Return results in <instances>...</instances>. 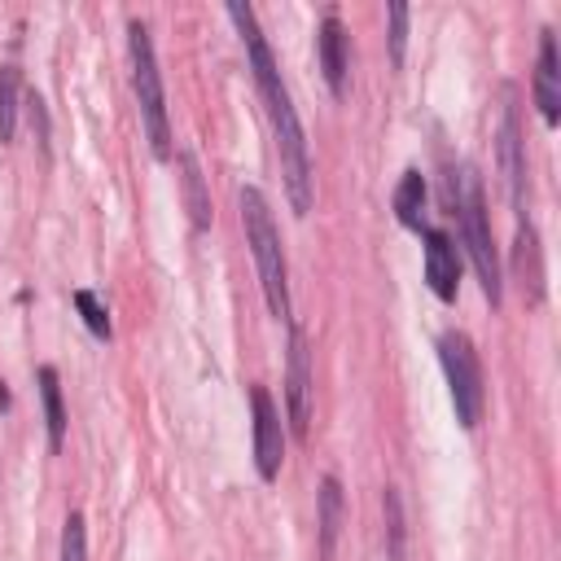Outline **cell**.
Returning <instances> with one entry per match:
<instances>
[{
    "label": "cell",
    "instance_id": "obj_1",
    "mask_svg": "<svg viewBox=\"0 0 561 561\" xmlns=\"http://www.w3.org/2000/svg\"><path fill=\"white\" fill-rule=\"evenodd\" d=\"M228 22L237 26L241 44H245V61H250V75H254V88H259V101L267 110V123H272V136H276V158H280V180H285V197H289V210L298 219L311 215V202H316V171H311V149H307V131H302V118L294 110V96H289V83L276 66V53L259 26V13L241 0H228Z\"/></svg>",
    "mask_w": 561,
    "mask_h": 561
},
{
    "label": "cell",
    "instance_id": "obj_2",
    "mask_svg": "<svg viewBox=\"0 0 561 561\" xmlns=\"http://www.w3.org/2000/svg\"><path fill=\"white\" fill-rule=\"evenodd\" d=\"M447 206L460 219V241L465 254L478 272V285L486 294L491 307L504 302V272H500V250H495V232H491V210H486V188L473 175V167H460V175H447Z\"/></svg>",
    "mask_w": 561,
    "mask_h": 561
},
{
    "label": "cell",
    "instance_id": "obj_3",
    "mask_svg": "<svg viewBox=\"0 0 561 561\" xmlns=\"http://www.w3.org/2000/svg\"><path fill=\"white\" fill-rule=\"evenodd\" d=\"M237 206H241V228H245V245H250V259H254V272H259V289H263V302L276 320H294V307H289V263H285V241H280V228L272 219V206L263 197V188L254 184H241L237 193Z\"/></svg>",
    "mask_w": 561,
    "mask_h": 561
},
{
    "label": "cell",
    "instance_id": "obj_4",
    "mask_svg": "<svg viewBox=\"0 0 561 561\" xmlns=\"http://www.w3.org/2000/svg\"><path fill=\"white\" fill-rule=\"evenodd\" d=\"M127 61H131V92H136V110H140V127H145L149 153L158 162H171V153H175L171 140L175 136H171L167 88H162V70H158V53H153L145 18H127Z\"/></svg>",
    "mask_w": 561,
    "mask_h": 561
},
{
    "label": "cell",
    "instance_id": "obj_5",
    "mask_svg": "<svg viewBox=\"0 0 561 561\" xmlns=\"http://www.w3.org/2000/svg\"><path fill=\"white\" fill-rule=\"evenodd\" d=\"M443 377H447V394H451V412L460 421V430H478L482 408H486V377H482V359L478 346L465 329H443L434 337Z\"/></svg>",
    "mask_w": 561,
    "mask_h": 561
},
{
    "label": "cell",
    "instance_id": "obj_6",
    "mask_svg": "<svg viewBox=\"0 0 561 561\" xmlns=\"http://www.w3.org/2000/svg\"><path fill=\"white\" fill-rule=\"evenodd\" d=\"M250 447H254V473L263 482H276L285 465V416L267 394V386L259 381L250 386Z\"/></svg>",
    "mask_w": 561,
    "mask_h": 561
},
{
    "label": "cell",
    "instance_id": "obj_7",
    "mask_svg": "<svg viewBox=\"0 0 561 561\" xmlns=\"http://www.w3.org/2000/svg\"><path fill=\"white\" fill-rule=\"evenodd\" d=\"M285 421L298 443L311 434V346L307 333L289 320V342H285Z\"/></svg>",
    "mask_w": 561,
    "mask_h": 561
},
{
    "label": "cell",
    "instance_id": "obj_8",
    "mask_svg": "<svg viewBox=\"0 0 561 561\" xmlns=\"http://www.w3.org/2000/svg\"><path fill=\"white\" fill-rule=\"evenodd\" d=\"M500 162L508 180V202L517 224H530L526 215V149H522V123H517V88L504 83V114H500Z\"/></svg>",
    "mask_w": 561,
    "mask_h": 561
},
{
    "label": "cell",
    "instance_id": "obj_9",
    "mask_svg": "<svg viewBox=\"0 0 561 561\" xmlns=\"http://www.w3.org/2000/svg\"><path fill=\"white\" fill-rule=\"evenodd\" d=\"M421 254H425V285L438 302H456L460 294V272H465V259H460V245L447 228H434L425 224L421 228Z\"/></svg>",
    "mask_w": 561,
    "mask_h": 561
},
{
    "label": "cell",
    "instance_id": "obj_10",
    "mask_svg": "<svg viewBox=\"0 0 561 561\" xmlns=\"http://www.w3.org/2000/svg\"><path fill=\"white\" fill-rule=\"evenodd\" d=\"M530 92H535V105H539V118L548 127L561 123V53H557V35L552 26L539 31V53H535V79H530Z\"/></svg>",
    "mask_w": 561,
    "mask_h": 561
},
{
    "label": "cell",
    "instance_id": "obj_11",
    "mask_svg": "<svg viewBox=\"0 0 561 561\" xmlns=\"http://www.w3.org/2000/svg\"><path fill=\"white\" fill-rule=\"evenodd\" d=\"M346 44H351V35H346V26H342L337 9H329V13L320 18V26H316V57H320L324 83H329V92H333L337 101L346 96V70H351Z\"/></svg>",
    "mask_w": 561,
    "mask_h": 561
},
{
    "label": "cell",
    "instance_id": "obj_12",
    "mask_svg": "<svg viewBox=\"0 0 561 561\" xmlns=\"http://www.w3.org/2000/svg\"><path fill=\"white\" fill-rule=\"evenodd\" d=\"M342 517H346V495H342V478L324 473L320 491H316V557L329 561L342 535Z\"/></svg>",
    "mask_w": 561,
    "mask_h": 561
},
{
    "label": "cell",
    "instance_id": "obj_13",
    "mask_svg": "<svg viewBox=\"0 0 561 561\" xmlns=\"http://www.w3.org/2000/svg\"><path fill=\"white\" fill-rule=\"evenodd\" d=\"M175 167H180V193H184L188 224H193V232H206V228H210V219H215V206H210V193H206V180H202L197 153H193V149H180V153H175Z\"/></svg>",
    "mask_w": 561,
    "mask_h": 561
},
{
    "label": "cell",
    "instance_id": "obj_14",
    "mask_svg": "<svg viewBox=\"0 0 561 561\" xmlns=\"http://www.w3.org/2000/svg\"><path fill=\"white\" fill-rule=\"evenodd\" d=\"M35 381H39V403H44V430H48V451L57 456L66 447V399H61V377L53 364H39L35 368Z\"/></svg>",
    "mask_w": 561,
    "mask_h": 561
},
{
    "label": "cell",
    "instance_id": "obj_15",
    "mask_svg": "<svg viewBox=\"0 0 561 561\" xmlns=\"http://www.w3.org/2000/svg\"><path fill=\"white\" fill-rule=\"evenodd\" d=\"M425 197H430L425 175H421L416 167H408V171L399 175L394 193H390V210H394V219H399L408 232H421V228H425Z\"/></svg>",
    "mask_w": 561,
    "mask_h": 561
},
{
    "label": "cell",
    "instance_id": "obj_16",
    "mask_svg": "<svg viewBox=\"0 0 561 561\" xmlns=\"http://www.w3.org/2000/svg\"><path fill=\"white\" fill-rule=\"evenodd\" d=\"M18 110H22V70L13 61H4L0 66V145H13Z\"/></svg>",
    "mask_w": 561,
    "mask_h": 561
},
{
    "label": "cell",
    "instance_id": "obj_17",
    "mask_svg": "<svg viewBox=\"0 0 561 561\" xmlns=\"http://www.w3.org/2000/svg\"><path fill=\"white\" fill-rule=\"evenodd\" d=\"M70 302H75V311H79V320H83V329L96 337V342H110L114 337V324H110V307L92 294V289H75L70 294Z\"/></svg>",
    "mask_w": 561,
    "mask_h": 561
},
{
    "label": "cell",
    "instance_id": "obj_18",
    "mask_svg": "<svg viewBox=\"0 0 561 561\" xmlns=\"http://www.w3.org/2000/svg\"><path fill=\"white\" fill-rule=\"evenodd\" d=\"M517 267L526 272V285H530V298L543 294V267H539V237L530 224H517Z\"/></svg>",
    "mask_w": 561,
    "mask_h": 561
},
{
    "label": "cell",
    "instance_id": "obj_19",
    "mask_svg": "<svg viewBox=\"0 0 561 561\" xmlns=\"http://www.w3.org/2000/svg\"><path fill=\"white\" fill-rule=\"evenodd\" d=\"M57 561H88V522H83L79 508L66 513V522H61V552H57Z\"/></svg>",
    "mask_w": 561,
    "mask_h": 561
},
{
    "label": "cell",
    "instance_id": "obj_20",
    "mask_svg": "<svg viewBox=\"0 0 561 561\" xmlns=\"http://www.w3.org/2000/svg\"><path fill=\"white\" fill-rule=\"evenodd\" d=\"M386 22H390V66L399 70L403 57H408V22H412V9L403 0L386 4Z\"/></svg>",
    "mask_w": 561,
    "mask_h": 561
},
{
    "label": "cell",
    "instance_id": "obj_21",
    "mask_svg": "<svg viewBox=\"0 0 561 561\" xmlns=\"http://www.w3.org/2000/svg\"><path fill=\"white\" fill-rule=\"evenodd\" d=\"M381 508H386L390 561H403V504H399V491H394V486H386V491H381Z\"/></svg>",
    "mask_w": 561,
    "mask_h": 561
},
{
    "label": "cell",
    "instance_id": "obj_22",
    "mask_svg": "<svg viewBox=\"0 0 561 561\" xmlns=\"http://www.w3.org/2000/svg\"><path fill=\"white\" fill-rule=\"evenodd\" d=\"M13 399H9V390H4V381H0V408H9Z\"/></svg>",
    "mask_w": 561,
    "mask_h": 561
}]
</instances>
